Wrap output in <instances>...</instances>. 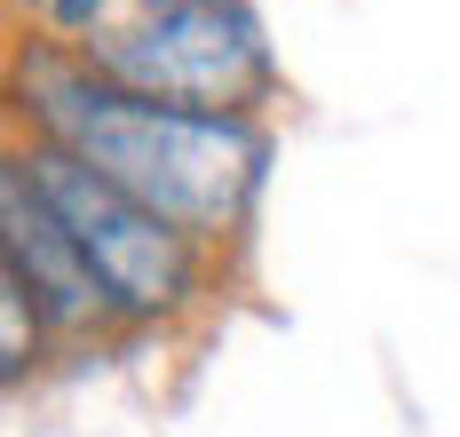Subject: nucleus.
<instances>
[{
  "mask_svg": "<svg viewBox=\"0 0 460 437\" xmlns=\"http://www.w3.org/2000/svg\"><path fill=\"white\" fill-rule=\"evenodd\" d=\"M151 8H159V0H151Z\"/></svg>",
  "mask_w": 460,
  "mask_h": 437,
  "instance_id": "nucleus-7",
  "label": "nucleus"
},
{
  "mask_svg": "<svg viewBox=\"0 0 460 437\" xmlns=\"http://www.w3.org/2000/svg\"><path fill=\"white\" fill-rule=\"evenodd\" d=\"M32 8H40V24H56V32L80 40V49L111 32V0H32Z\"/></svg>",
  "mask_w": 460,
  "mask_h": 437,
  "instance_id": "nucleus-6",
  "label": "nucleus"
},
{
  "mask_svg": "<svg viewBox=\"0 0 460 437\" xmlns=\"http://www.w3.org/2000/svg\"><path fill=\"white\" fill-rule=\"evenodd\" d=\"M32 342H40V310H32V294L16 287V279H0V382H8V389L24 382Z\"/></svg>",
  "mask_w": 460,
  "mask_h": 437,
  "instance_id": "nucleus-5",
  "label": "nucleus"
},
{
  "mask_svg": "<svg viewBox=\"0 0 460 437\" xmlns=\"http://www.w3.org/2000/svg\"><path fill=\"white\" fill-rule=\"evenodd\" d=\"M16 111L40 128V144L72 151L103 183H119L190 246L230 239L270 175V136L254 120H207V111L151 103L64 49L16 56Z\"/></svg>",
  "mask_w": 460,
  "mask_h": 437,
  "instance_id": "nucleus-1",
  "label": "nucleus"
},
{
  "mask_svg": "<svg viewBox=\"0 0 460 437\" xmlns=\"http://www.w3.org/2000/svg\"><path fill=\"white\" fill-rule=\"evenodd\" d=\"M0 279H16V287L32 294L48 334H88V326L111 318L95 271L80 263L72 231L56 223V207L32 192V175L16 167V151L0 159Z\"/></svg>",
  "mask_w": 460,
  "mask_h": 437,
  "instance_id": "nucleus-4",
  "label": "nucleus"
},
{
  "mask_svg": "<svg viewBox=\"0 0 460 437\" xmlns=\"http://www.w3.org/2000/svg\"><path fill=\"white\" fill-rule=\"evenodd\" d=\"M16 167L32 175V192L72 231L80 263L95 271V287L111 302V318H167V310L190 302V287H199V246L183 231H167L151 207H136L119 183H103L95 167H80L72 151H56V144L16 151Z\"/></svg>",
  "mask_w": 460,
  "mask_h": 437,
  "instance_id": "nucleus-3",
  "label": "nucleus"
},
{
  "mask_svg": "<svg viewBox=\"0 0 460 437\" xmlns=\"http://www.w3.org/2000/svg\"><path fill=\"white\" fill-rule=\"evenodd\" d=\"M80 56L103 80L207 120H254V103H270L278 88L270 32L246 0H159L136 24H111L103 40H88Z\"/></svg>",
  "mask_w": 460,
  "mask_h": 437,
  "instance_id": "nucleus-2",
  "label": "nucleus"
}]
</instances>
